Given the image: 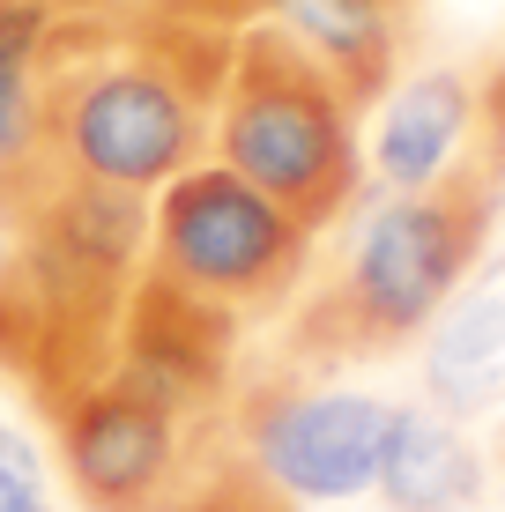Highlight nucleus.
Wrapping results in <instances>:
<instances>
[{
  "mask_svg": "<svg viewBox=\"0 0 505 512\" xmlns=\"http://www.w3.org/2000/svg\"><path fill=\"white\" fill-rule=\"evenodd\" d=\"M119 8H149V15H171V23L246 30V23H268V15H275V0H119Z\"/></svg>",
  "mask_w": 505,
  "mask_h": 512,
  "instance_id": "f8f14e48",
  "label": "nucleus"
},
{
  "mask_svg": "<svg viewBox=\"0 0 505 512\" xmlns=\"http://www.w3.org/2000/svg\"><path fill=\"white\" fill-rule=\"evenodd\" d=\"M0 512H52L45 490H38V453L8 423H0Z\"/></svg>",
  "mask_w": 505,
  "mask_h": 512,
  "instance_id": "ddd939ff",
  "label": "nucleus"
},
{
  "mask_svg": "<svg viewBox=\"0 0 505 512\" xmlns=\"http://www.w3.org/2000/svg\"><path fill=\"white\" fill-rule=\"evenodd\" d=\"M372 490L394 512H468L483 498V461L439 409H394L387 461H379Z\"/></svg>",
  "mask_w": 505,
  "mask_h": 512,
  "instance_id": "6e6552de",
  "label": "nucleus"
},
{
  "mask_svg": "<svg viewBox=\"0 0 505 512\" xmlns=\"http://www.w3.org/2000/svg\"><path fill=\"white\" fill-rule=\"evenodd\" d=\"M394 431V401L372 394H253L238 409L246 461L283 490L290 505H342L379 483Z\"/></svg>",
  "mask_w": 505,
  "mask_h": 512,
  "instance_id": "423d86ee",
  "label": "nucleus"
},
{
  "mask_svg": "<svg viewBox=\"0 0 505 512\" xmlns=\"http://www.w3.org/2000/svg\"><path fill=\"white\" fill-rule=\"evenodd\" d=\"M8 253H15V231H8V201H0V275H8Z\"/></svg>",
  "mask_w": 505,
  "mask_h": 512,
  "instance_id": "2eb2a0df",
  "label": "nucleus"
},
{
  "mask_svg": "<svg viewBox=\"0 0 505 512\" xmlns=\"http://www.w3.org/2000/svg\"><path fill=\"white\" fill-rule=\"evenodd\" d=\"M498 186H505V171L483 149H468L439 186L387 193L357 223L335 282L298 312V327H290L298 357L350 364V357H387V349L431 334V320L461 297L468 268L491 245Z\"/></svg>",
  "mask_w": 505,
  "mask_h": 512,
  "instance_id": "f03ea898",
  "label": "nucleus"
},
{
  "mask_svg": "<svg viewBox=\"0 0 505 512\" xmlns=\"http://www.w3.org/2000/svg\"><path fill=\"white\" fill-rule=\"evenodd\" d=\"M60 15H67L60 0H15V8H0V186L45 156L38 60H45V38H52Z\"/></svg>",
  "mask_w": 505,
  "mask_h": 512,
  "instance_id": "9d476101",
  "label": "nucleus"
},
{
  "mask_svg": "<svg viewBox=\"0 0 505 512\" xmlns=\"http://www.w3.org/2000/svg\"><path fill=\"white\" fill-rule=\"evenodd\" d=\"M0 8H15V0H0ZM60 8H104V0H60Z\"/></svg>",
  "mask_w": 505,
  "mask_h": 512,
  "instance_id": "dca6fc26",
  "label": "nucleus"
},
{
  "mask_svg": "<svg viewBox=\"0 0 505 512\" xmlns=\"http://www.w3.org/2000/svg\"><path fill=\"white\" fill-rule=\"evenodd\" d=\"M483 127V82L461 75V67H431V75L402 82L387 104H379V127H372V179L387 193H416V186H439L446 171L476 149Z\"/></svg>",
  "mask_w": 505,
  "mask_h": 512,
  "instance_id": "0eeeda50",
  "label": "nucleus"
},
{
  "mask_svg": "<svg viewBox=\"0 0 505 512\" xmlns=\"http://www.w3.org/2000/svg\"><path fill=\"white\" fill-rule=\"evenodd\" d=\"M60 461L90 512H156L171 490L208 461V423L164 409L156 394L104 372L75 401L52 409Z\"/></svg>",
  "mask_w": 505,
  "mask_h": 512,
  "instance_id": "39448f33",
  "label": "nucleus"
},
{
  "mask_svg": "<svg viewBox=\"0 0 505 512\" xmlns=\"http://www.w3.org/2000/svg\"><path fill=\"white\" fill-rule=\"evenodd\" d=\"M364 104L327 75L283 23H246L231 38V75L216 104V164L260 186L312 238L342 223L364 193Z\"/></svg>",
  "mask_w": 505,
  "mask_h": 512,
  "instance_id": "7ed1b4c3",
  "label": "nucleus"
},
{
  "mask_svg": "<svg viewBox=\"0 0 505 512\" xmlns=\"http://www.w3.org/2000/svg\"><path fill=\"white\" fill-rule=\"evenodd\" d=\"M312 231L216 156L149 193V260L142 275L194 297L223 320H260L305 282Z\"/></svg>",
  "mask_w": 505,
  "mask_h": 512,
  "instance_id": "20e7f679",
  "label": "nucleus"
},
{
  "mask_svg": "<svg viewBox=\"0 0 505 512\" xmlns=\"http://www.w3.org/2000/svg\"><path fill=\"white\" fill-rule=\"evenodd\" d=\"M394 15V0H275L268 23H283L357 104H372L394 82Z\"/></svg>",
  "mask_w": 505,
  "mask_h": 512,
  "instance_id": "1a4fd4ad",
  "label": "nucleus"
},
{
  "mask_svg": "<svg viewBox=\"0 0 505 512\" xmlns=\"http://www.w3.org/2000/svg\"><path fill=\"white\" fill-rule=\"evenodd\" d=\"M394 8H409V0H394Z\"/></svg>",
  "mask_w": 505,
  "mask_h": 512,
  "instance_id": "f3484780",
  "label": "nucleus"
},
{
  "mask_svg": "<svg viewBox=\"0 0 505 512\" xmlns=\"http://www.w3.org/2000/svg\"><path fill=\"white\" fill-rule=\"evenodd\" d=\"M231 38L238 30L171 23L119 0L67 8L38 60L45 156L127 193H156L179 171L208 164Z\"/></svg>",
  "mask_w": 505,
  "mask_h": 512,
  "instance_id": "f257e3e1",
  "label": "nucleus"
},
{
  "mask_svg": "<svg viewBox=\"0 0 505 512\" xmlns=\"http://www.w3.org/2000/svg\"><path fill=\"white\" fill-rule=\"evenodd\" d=\"M476 149L505 171V67L483 82V127H476Z\"/></svg>",
  "mask_w": 505,
  "mask_h": 512,
  "instance_id": "4468645a",
  "label": "nucleus"
},
{
  "mask_svg": "<svg viewBox=\"0 0 505 512\" xmlns=\"http://www.w3.org/2000/svg\"><path fill=\"white\" fill-rule=\"evenodd\" d=\"M505 357V290H476V297H454V305L431 320V349H424V379L446 409H461L491 364Z\"/></svg>",
  "mask_w": 505,
  "mask_h": 512,
  "instance_id": "9b49d317",
  "label": "nucleus"
}]
</instances>
